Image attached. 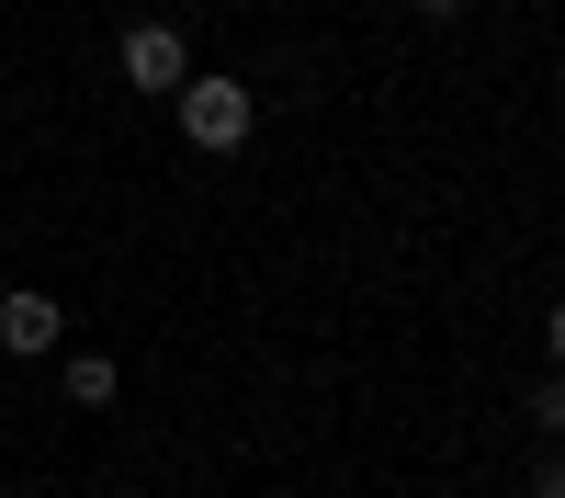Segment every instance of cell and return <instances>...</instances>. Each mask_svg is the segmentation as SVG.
I'll list each match as a JSON object with an SVG mask.
<instances>
[{"mask_svg": "<svg viewBox=\"0 0 565 498\" xmlns=\"http://www.w3.org/2000/svg\"><path fill=\"white\" fill-rule=\"evenodd\" d=\"M170 114H181V136H193L204 159H226V148H249V125H260V103H249V80H226V68H193L170 91Z\"/></svg>", "mask_w": 565, "mask_h": 498, "instance_id": "1", "label": "cell"}, {"mask_svg": "<svg viewBox=\"0 0 565 498\" xmlns=\"http://www.w3.org/2000/svg\"><path fill=\"white\" fill-rule=\"evenodd\" d=\"M114 57H125V80L148 91V103H170V91L193 80V34H181V23H125Z\"/></svg>", "mask_w": 565, "mask_h": 498, "instance_id": "2", "label": "cell"}, {"mask_svg": "<svg viewBox=\"0 0 565 498\" xmlns=\"http://www.w3.org/2000/svg\"><path fill=\"white\" fill-rule=\"evenodd\" d=\"M57 329H68V306L57 295H34V284H12V295H0V351H57Z\"/></svg>", "mask_w": 565, "mask_h": 498, "instance_id": "3", "label": "cell"}, {"mask_svg": "<svg viewBox=\"0 0 565 498\" xmlns=\"http://www.w3.org/2000/svg\"><path fill=\"white\" fill-rule=\"evenodd\" d=\"M125 374H114V351H68V407H114Z\"/></svg>", "mask_w": 565, "mask_h": 498, "instance_id": "4", "label": "cell"}, {"mask_svg": "<svg viewBox=\"0 0 565 498\" xmlns=\"http://www.w3.org/2000/svg\"><path fill=\"white\" fill-rule=\"evenodd\" d=\"M521 407H532V431H543V442H565V374H543Z\"/></svg>", "mask_w": 565, "mask_h": 498, "instance_id": "5", "label": "cell"}, {"mask_svg": "<svg viewBox=\"0 0 565 498\" xmlns=\"http://www.w3.org/2000/svg\"><path fill=\"white\" fill-rule=\"evenodd\" d=\"M532 498H565V442H543V453H532Z\"/></svg>", "mask_w": 565, "mask_h": 498, "instance_id": "6", "label": "cell"}, {"mask_svg": "<svg viewBox=\"0 0 565 498\" xmlns=\"http://www.w3.org/2000/svg\"><path fill=\"white\" fill-rule=\"evenodd\" d=\"M463 12H476V0H418V23H463Z\"/></svg>", "mask_w": 565, "mask_h": 498, "instance_id": "7", "label": "cell"}, {"mask_svg": "<svg viewBox=\"0 0 565 498\" xmlns=\"http://www.w3.org/2000/svg\"><path fill=\"white\" fill-rule=\"evenodd\" d=\"M543 351H554V374H565V306H554V317H543Z\"/></svg>", "mask_w": 565, "mask_h": 498, "instance_id": "8", "label": "cell"}, {"mask_svg": "<svg viewBox=\"0 0 565 498\" xmlns=\"http://www.w3.org/2000/svg\"><path fill=\"white\" fill-rule=\"evenodd\" d=\"M554 91H565V80H554Z\"/></svg>", "mask_w": 565, "mask_h": 498, "instance_id": "9", "label": "cell"}]
</instances>
